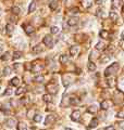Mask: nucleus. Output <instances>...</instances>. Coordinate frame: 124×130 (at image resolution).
<instances>
[{
	"instance_id": "nucleus-25",
	"label": "nucleus",
	"mask_w": 124,
	"mask_h": 130,
	"mask_svg": "<svg viewBox=\"0 0 124 130\" xmlns=\"http://www.w3.org/2000/svg\"><path fill=\"white\" fill-rule=\"evenodd\" d=\"M78 103H79L78 98H76V96H72L71 99H70V104H71V105H76V104H78Z\"/></svg>"
},
{
	"instance_id": "nucleus-15",
	"label": "nucleus",
	"mask_w": 124,
	"mask_h": 130,
	"mask_svg": "<svg viewBox=\"0 0 124 130\" xmlns=\"http://www.w3.org/2000/svg\"><path fill=\"white\" fill-rule=\"evenodd\" d=\"M44 51V48L40 46V45H37V46H35L34 48H33V52H34L35 54H38V53H42Z\"/></svg>"
},
{
	"instance_id": "nucleus-24",
	"label": "nucleus",
	"mask_w": 124,
	"mask_h": 130,
	"mask_svg": "<svg viewBox=\"0 0 124 130\" xmlns=\"http://www.w3.org/2000/svg\"><path fill=\"white\" fill-rule=\"evenodd\" d=\"M10 84H11V86H15V87L19 86V85H20V79L17 78V77H14V78L11 79Z\"/></svg>"
},
{
	"instance_id": "nucleus-13",
	"label": "nucleus",
	"mask_w": 124,
	"mask_h": 130,
	"mask_svg": "<svg viewBox=\"0 0 124 130\" xmlns=\"http://www.w3.org/2000/svg\"><path fill=\"white\" fill-rule=\"evenodd\" d=\"M6 125L8 126V127H14V126H16L17 125V122H16V120L14 118H10V119H8L7 120V122H6Z\"/></svg>"
},
{
	"instance_id": "nucleus-10",
	"label": "nucleus",
	"mask_w": 124,
	"mask_h": 130,
	"mask_svg": "<svg viewBox=\"0 0 124 130\" xmlns=\"http://www.w3.org/2000/svg\"><path fill=\"white\" fill-rule=\"evenodd\" d=\"M122 5H123L122 0H112V8L113 9H120Z\"/></svg>"
},
{
	"instance_id": "nucleus-53",
	"label": "nucleus",
	"mask_w": 124,
	"mask_h": 130,
	"mask_svg": "<svg viewBox=\"0 0 124 130\" xmlns=\"http://www.w3.org/2000/svg\"><path fill=\"white\" fill-rule=\"evenodd\" d=\"M3 52V46L2 45H0V54H1Z\"/></svg>"
},
{
	"instance_id": "nucleus-1",
	"label": "nucleus",
	"mask_w": 124,
	"mask_h": 130,
	"mask_svg": "<svg viewBox=\"0 0 124 130\" xmlns=\"http://www.w3.org/2000/svg\"><path fill=\"white\" fill-rule=\"evenodd\" d=\"M119 70V64L118 63H113L112 65H110L109 67H107V70L105 71V75L106 77H110L111 75H114Z\"/></svg>"
},
{
	"instance_id": "nucleus-51",
	"label": "nucleus",
	"mask_w": 124,
	"mask_h": 130,
	"mask_svg": "<svg viewBox=\"0 0 124 130\" xmlns=\"http://www.w3.org/2000/svg\"><path fill=\"white\" fill-rule=\"evenodd\" d=\"M106 130H115V129H114L113 126H109V127L106 128Z\"/></svg>"
},
{
	"instance_id": "nucleus-56",
	"label": "nucleus",
	"mask_w": 124,
	"mask_h": 130,
	"mask_svg": "<svg viewBox=\"0 0 124 130\" xmlns=\"http://www.w3.org/2000/svg\"><path fill=\"white\" fill-rule=\"evenodd\" d=\"M121 38H122V39H123V40H124V31L122 32V35H121Z\"/></svg>"
},
{
	"instance_id": "nucleus-33",
	"label": "nucleus",
	"mask_w": 124,
	"mask_h": 130,
	"mask_svg": "<svg viewBox=\"0 0 124 130\" xmlns=\"http://www.w3.org/2000/svg\"><path fill=\"white\" fill-rule=\"evenodd\" d=\"M68 61H69V57H68L67 55H61V56H60V63H61V64L68 63Z\"/></svg>"
},
{
	"instance_id": "nucleus-26",
	"label": "nucleus",
	"mask_w": 124,
	"mask_h": 130,
	"mask_svg": "<svg viewBox=\"0 0 124 130\" xmlns=\"http://www.w3.org/2000/svg\"><path fill=\"white\" fill-rule=\"evenodd\" d=\"M20 12H21V9L19 7H12V8H11V13L14 14V15H17Z\"/></svg>"
},
{
	"instance_id": "nucleus-17",
	"label": "nucleus",
	"mask_w": 124,
	"mask_h": 130,
	"mask_svg": "<svg viewBox=\"0 0 124 130\" xmlns=\"http://www.w3.org/2000/svg\"><path fill=\"white\" fill-rule=\"evenodd\" d=\"M97 126H98V119H97V118H94V119H92V121L89 122L88 129H93V128H96Z\"/></svg>"
},
{
	"instance_id": "nucleus-47",
	"label": "nucleus",
	"mask_w": 124,
	"mask_h": 130,
	"mask_svg": "<svg viewBox=\"0 0 124 130\" xmlns=\"http://www.w3.org/2000/svg\"><path fill=\"white\" fill-rule=\"evenodd\" d=\"M11 94H12V89L7 88V90L5 91V95H11Z\"/></svg>"
},
{
	"instance_id": "nucleus-37",
	"label": "nucleus",
	"mask_w": 124,
	"mask_h": 130,
	"mask_svg": "<svg viewBox=\"0 0 124 130\" xmlns=\"http://www.w3.org/2000/svg\"><path fill=\"white\" fill-rule=\"evenodd\" d=\"M69 13H71V14H77V13H79V9L78 8H71L70 10H69Z\"/></svg>"
},
{
	"instance_id": "nucleus-59",
	"label": "nucleus",
	"mask_w": 124,
	"mask_h": 130,
	"mask_svg": "<svg viewBox=\"0 0 124 130\" xmlns=\"http://www.w3.org/2000/svg\"><path fill=\"white\" fill-rule=\"evenodd\" d=\"M123 13H124V7H123Z\"/></svg>"
},
{
	"instance_id": "nucleus-19",
	"label": "nucleus",
	"mask_w": 124,
	"mask_h": 130,
	"mask_svg": "<svg viewBox=\"0 0 124 130\" xmlns=\"http://www.w3.org/2000/svg\"><path fill=\"white\" fill-rule=\"evenodd\" d=\"M105 49H106V43L105 42L100 41L96 45V50H98V51H102V50H105Z\"/></svg>"
},
{
	"instance_id": "nucleus-20",
	"label": "nucleus",
	"mask_w": 124,
	"mask_h": 130,
	"mask_svg": "<svg viewBox=\"0 0 124 130\" xmlns=\"http://www.w3.org/2000/svg\"><path fill=\"white\" fill-rule=\"evenodd\" d=\"M6 30H7V34H8L9 36H11V35H12V32H13V30H14L13 25L12 24H8L6 26Z\"/></svg>"
},
{
	"instance_id": "nucleus-31",
	"label": "nucleus",
	"mask_w": 124,
	"mask_h": 130,
	"mask_svg": "<svg viewBox=\"0 0 124 130\" xmlns=\"http://www.w3.org/2000/svg\"><path fill=\"white\" fill-rule=\"evenodd\" d=\"M49 8L51 9L52 11L57 10V8H58V2L57 1H51V2H50V5H49Z\"/></svg>"
},
{
	"instance_id": "nucleus-32",
	"label": "nucleus",
	"mask_w": 124,
	"mask_h": 130,
	"mask_svg": "<svg viewBox=\"0 0 124 130\" xmlns=\"http://www.w3.org/2000/svg\"><path fill=\"white\" fill-rule=\"evenodd\" d=\"M100 37H102L104 39H108L109 38V32L107 30H101L100 31Z\"/></svg>"
},
{
	"instance_id": "nucleus-27",
	"label": "nucleus",
	"mask_w": 124,
	"mask_h": 130,
	"mask_svg": "<svg viewBox=\"0 0 124 130\" xmlns=\"http://www.w3.org/2000/svg\"><path fill=\"white\" fill-rule=\"evenodd\" d=\"M35 10H36V2H35V1H33V2H31L30 7H28V12H30V13H33Z\"/></svg>"
},
{
	"instance_id": "nucleus-40",
	"label": "nucleus",
	"mask_w": 124,
	"mask_h": 130,
	"mask_svg": "<svg viewBox=\"0 0 124 130\" xmlns=\"http://www.w3.org/2000/svg\"><path fill=\"white\" fill-rule=\"evenodd\" d=\"M1 60H2V61H8V60H10V53H9V52H6V53L1 56Z\"/></svg>"
},
{
	"instance_id": "nucleus-3",
	"label": "nucleus",
	"mask_w": 124,
	"mask_h": 130,
	"mask_svg": "<svg viewBox=\"0 0 124 130\" xmlns=\"http://www.w3.org/2000/svg\"><path fill=\"white\" fill-rule=\"evenodd\" d=\"M43 41H44V45L47 46L48 48H52L53 47V38L50 35H46L45 37H44Z\"/></svg>"
},
{
	"instance_id": "nucleus-45",
	"label": "nucleus",
	"mask_w": 124,
	"mask_h": 130,
	"mask_svg": "<svg viewBox=\"0 0 124 130\" xmlns=\"http://www.w3.org/2000/svg\"><path fill=\"white\" fill-rule=\"evenodd\" d=\"M13 67H14V70H15L17 73H19V72H21V64L15 63V64H13Z\"/></svg>"
},
{
	"instance_id": "nucleus-5",
	"label": "nucleus",
	"mask_w": 124,
	"mask_h": 130,
	"mask_svg": "<svg viewBox=\"0 0 124 130\" xmlns=\"http://www.w3.org/2000/svg\"><path fill=\"white\" fill-rule=\"evenodd\" d=\"M23 28L27 35H32V34H34V31H35V28L30 24H23Z\"/></svg>"
},
{
	"instance_id": "nucleus-6",
	"label": "nucleus",
	"mask_w": 124,
	"mask_h": 130,
	"mask_svg": "<svg viewBox=\"0 0 124 130\" xmlns=\"http://www.w3.org/2000/svg\"><path fill=\"white\" fill-rule=\"evenodd\" d=\"M62 79H63V84H64V86H65V87H68V86L70 85L71 82L73 81V77H72V76H71L70 74L64 75V76H63V78H62Z\"/></svg>"
},
{
	"instance_id": "nucleus-18",
	"label": "nucleus",
	"mask_w": 124,
	"mask_h": 130,
	"mask_svg": "<svg viewBox=\"0 0 124 130\" xmlns=\"http://www.w3.org/2000/svg\"><path fill=\"white\" fill-rule=\"evenodd\" d=\"M16 127H17V130H27V125L25 124V122H23V121L17 122Z\"/></svg>"
},
{
	"instance_id": "nucleus-16",
	"label": "nucleus",
	"mask_w": 124,
	"mask_h": 130,
	"mask_svg": "<svg viewBox=\"0 0 124 130\" xmlns=\"http://www.w3.org/2000/svg\"><path fill=\"white\" fill-rule=\"evenodd\" d=\"M77 23H78L77 17H71V19H69V21H68V24L70 25V26H75Z\"/></svg>"
},
{
	"instance_id": "nucleus-46",
	"label": "nucleus",
	"mask_w": 124,
	"mask_h": 130,
	"mask_svg": "<svg viewBox=\"0 0 124 130\" xmlns=\"http://www.w3.org/2000/svg\"><path fill=\"white\" fill-rule=\"evenodd\" d=\"M119 89L121 90V91H124V79H122V80L119 82Z\"/></svg>"
},
{
	"instance_id": "nucleus-50",
	"label": "nucleus",
	"mask_w": 124,
	"mask_h": 130,
	"mask_svg": "<svg viewBox=\"0 0 124 130\" xmlns=\"http://www.w3.org/2000/svg\"><path fill=\"white\" fill-rule=\"evenodd\" d=\"M108 51H109V52H113V51H114V46H113V45H110V46H109V47H108Z\"/></svg>"
},
{
	"instance_id": "nucleus-36",
	"label": "nucleus",
	"mask_w": 124,
	"mask_h": 130,
	"mask_svg": "<svg viewBox=\"0 0 124 130\" xmlns=\"http://www.w3.org/2000/svg\"><path fill=\"white\" fill-rule=\"evenodd\" d=\"M51 34H59V31H60V28L58 27V26H52L51 27Z\"/></svg>"
},
{
	"instance_id": "nucleus-35",
	"label": "nucleus",
	"mask_w": 124,
	"mask_h": 130,
	"mask_svg": "<svg viewBox=\"0 0 124 130\" xmlns=\"http://www.w3.org/2000/svg\"><path fill=\"white\" fill-rule=\"evenodd\" d=\"M9 21L12 22V23H16L17 22V16L14 15V14H11V15L9 16Z\"/></svg>"
},
{
	"instance_id": "nucleus-48",
	"label": "nucleus",
	"mask_w": 124,
	"mask_h": 130,
	"mask_svg": "<svg viewBox=\"0 0 124 130\" xmlns=\"http://www.w3.org/2000/svg\"><path fill=\"white\" fill-rule=\"evenodd\" d=\"M116 117H118V118H122V119H124V111L119 112V113L116 114Z\"/></svg>"
},
{
	"instance_id": "nucleus-11",
	"label": "nucleus",
	"mask_w": 124,
	"mask_h": 130,
	"mask_svg": "<svg viewBox=\"0 0 124 130\" xmlns=\"http://www.w3.org/2000/svg\"><path fill=\"white\" fill-rule=\"evenodd\" d=\"M111 105V102L109 100H105V101H102V102H101V104H100V106H101V108H102V110H108L109 108V106Z\"/></svg>"
},
{
	"instance_id": "nucleus-21",
	"label": "nucleus",
	"mask_w": 124,
	"mask_h": 130,
	"mask_svg": "<svg viewBox=\"0 0 124 130\" xmlns=\"http://www.w3.org/2000/svg\"><path fill=\"white\" fill-rule=\"evenodd\" d=\"M44 80H45V78H44L43 75H37L34 77V81L37 82V84H42V82H44Z\"/></svg>"
},
{
	"instance_id": "nucleus-41",
	"label": "nucleus",
	"mask_w": 124,
	"mask_h": 130,
	"mask_svg": "<svg viewBox=\"0 0 124 130\" xmlns=\"http://www.w3.org/2000/svg\"><path fill=\"white\" fill-rule=\"evenodd\" d=\"M33 119H34V121H35V122H40V121H42V119H43V117H42V115H35Z\"/></svg>"
},
{
	"instance_id": "nucleus-49",
	"label": "nucleus",
	"mask_w": 124,
	"mask_h": 130,
	"mask_svg": "<svg viewBox=\"0 0 124 130\" xmlns=\"http://www.w3.org/2000/svg\"><path fill=\"white\" fill-rule=\"evenodd\" d=\"M27 116H28V118H34V111H28V113H27Z\"/></svg>"
},
{
	"instance_id": "nucleus-38",
	"label": "nucleus",
	"mask_w": 124,
	"mask_h": 130,
	"mask_svg": "<svg viewBox=\"0 0 124 130\" xmlns=\"http://www.w3.org/2000/svg\"><path fill=\"white\" fill-rule=\"evenodd\" d=\"M108 86H110V87H112V86H114V81H115V79H114V77H111V78H109L108 77Z\"/></svg>"
},
{
	"instance_id": "nucleus-14",
	"label": "nucleus",
	"mask_w": 124,
	"mask_h": 130,
	"mask_svg": "<svg viewBox=\"0 0 124 130\" xmlns=\"http://www.w3.org/2000/svg\"><path fill=\"white\" fill-rule=\"evenodd\" d=\"M26 92V87L25 86H22V87H19V88L16 89V91H15V94L16 95H21V94H23V93Z\"/></svg>"
},
{
	"instance_id": "nucleus-8",
	"label": "nucleus",
	"mask_w": 124,
	"mask_h": 130,
	"mask_svg": "<svg viewBox=\"0 0 124 130\" xmlns=\"http://www.w3.org/2000/svg\"><path fill=\"white\" fill-rule=\"evenodd\" d=\"M54 121H56V116H54V115H48V116L46 117L45 124H46V126H48V125H52Z\"/></svg>"
},
{
	"instance_id": "nucleus-58",
	"label": "nucleus",
	"mask_w": 124,
	"mask_h": 130,
	"mask_svg": "<svg viewBox=\"0 0 124 130\" xmlns=\"http://www.w3.org/2000/svg\"><path fill=\"white\" fill-rule=\"evenodd\" d=\"M122 129L124 130V122H123V124H122Z\"/></svg>"
},
{
	"instance_id": "nucleus-28",
	"label": "nucleus",
	"mask_w": 124,
	"mask_h": 130,
	"mask_svg": "<svg viewBox=\"0 0 124 130\" xmlns=\"http://www.w3.org/2000/svg\"><path fill=\"white\" fill-rule=\"evenodd\" d=\"M87 111H88V113H90V114H95V113H97V106L96 105H90L88 108H87Z\"/></svg>"
},
{
	"instance_id": "nucleus-57",
	"label": "nucleus",
	"mask_w": 124,
	"mask_h": 130,
	"mask_svg": "<svg viewBox=\"0 0 124 130\" xmlns=\"http://www.w3.org/2000/svg\"><path fill=\"white\" fill-rule=\"evenodd\" d=\"M1 13H2V10H1V8H0V16H1Z\"/></svg>"
},
{
	"instance_id": "nucleus-12",
	"label": "nucleus",
	"mask_w": 124,
	"mask_h": 130,
	"mask_svg": "<svg viewBox=\"0 0 124 130\" xmlns=\"http://www.w3.org/2000/svg\"><path fill=\"white\" fill-rule=\"evenodd\" d=\"M43 65L42 64H35L32 66V72H34V73H38V72H40L43 70Z\"/></svg>"
},
{
	"instance_id": "nucleus-23",
	"label": "nucleus",
	"mask_w": 124,
	"mask_h": 130,
	"mask_svg": "<svg viewBox=\"0 0 124 130\" xmlns=\"http://www.w3.org/2000/svg\"><path fill=\"white\" fill-rule=\"evenodd\" d=\"M99 61H100V62L102 63V64H105V63H108L109 61H110V56L107 55V54H105V55H102V56L100 57Z\"/></svg>"
},
{
	"instance_id": "nucleus-4",
	"label": "nucleus",
	"mask_w": 124,
	"mask_h": 130,
	"mask_svg": "<svg viewBox=\"0 0 124 130\" xmlns=\"http://www.w3.org/2000/svg\"><path fill=\"white\" fill-rule=\"evenodd\" d=\"M124 99V94H123V92L121 91H115L113 93V100H114V103H121L122 101Z\"/></svg>"
},
{
	"instance_id": "nucleus-39",
	"label": "nucleus",
	"mask_w": 124,
	"mask_h": 130,
	"mask_svg": "<svg viewBox=\"0 0 124 130\" xmlns=\"http://www.w3.org/2000/svg\"><path fill=\"white\" fill-rule=\"evenodd\" d=\"M22 56V53L20 51H15L13 53V59L14 60H17V59H20V57Z\"/></svg>"
},
{
	"instance_id": "nucleus-22",
	"label": "nucleus",
	"mask_w": 124,
	"mask_h": 130,
	"mask_svg": "<svg viewBox=\"0 0 124 130\" xmlns=\"http://www.w3.org/2000/svg\"><path fill=\"white\" fill-rule=\"evenodd\" d=\"M109 16H110V19L111 21H113V22H116L119 19V15H118V13H115L114 11H111L110 14H109Z\"/></svg>"
},
{
	"instance_id": "nucleus-30",
	"label": "nucleus",
	"mask_w": 124,
	"mask_h": 130,
	"mask_svg": "<svg viewBox=\"0 0 124 130\" xmlns=\"http://www.w3.org/2000/svg\"><path fill=\"white\" fill-rule=\"evenodd\" d=\"M43 100L45 101V102H47V103H50L52 101V98H51V95H50V94H45L43 96Z\"/></svg>"
},
{
	"instance_id": "nucleus-42",
	"label": "nucleus",
	"mask_w": 124,
	"mask_h": 130,
	"mask_svg": "<svg viewBox=\"0 0 124 130\" xmlns=\"http://www.w3.org/2000/svg\"><path fill=\"white\" fill-rule=\"evenodd\" d=\"M88 70L92 71V72L96 70V65H95V63H93V62H89L88 63Z\"/></svg>"
},
{
	"instance_id": "nucleus-29",
	"label": "nucleus",
	"mask_w": 124,
	"mask_h": 130,
	"mask_svg": "<svg viewBox=\"0 0 124 130\" xmlns=\"http://www.w3.org/2000/svg\"><path fill=\"white\" fill-rule=\"evenodd\" d=\"M93 5V0H83V6L85 7V8H89L90 6Z\"/></svg>"
},
{
	"instance_id": "nucleus-54",
	"label": "nucleus",
	"mask_w": 124,
	"mask_h": 130,
	"mask_svg": "<svg viewBox=\"0 0 124 130\" xmlns=\"http://www.w3.org/2000/svg\"><path fill=\"white\" fill-rule=\"evenodd\" d=\"M2 30H3V26L1 25V23H0V32H1Z\"/></svg>"
},
{
	"instance_id": "nucleus-55",
	"label": "nucleus",
	"mask_w": 124,
	"mask_h": 130,
	"mask_svg": "<svg viewBox=\"0 0 124 130\" xmlns=\"http://www.w3.org/2000/svg\"><path fill=\"white\" fill-rule=\"evenodd\" d=\"M101 1H104V0H96V2L98 3V5H100V3H101Z\"/></svg>"
},
{
	"instance_id": "nucleus-34",
	"label": "nucleus",
	"mask_w": 124,
	"mask_h": 130,
	"mask_svg": "<svg viewBox=\"0 0 124 130\" xmlns=\"http://www.w3.org/2000/svg\"><path fill=\"white\" fill-rule=\"evenodd\" d=\"M10 73H11V68H10L9 66H6L5 68H3V71H2V74L5 75V76H8Z\"/></svg>"
},
{
	"instance_id": "nucleus-7",
	"label": "nucleus",
	"mask_w": 124,
	"mask_h": 130,
	"mask_svg": "<svg viewBox=\"0 0 124 130\" xmlns=\"http://www.w3.org/2000/svg\"><path fill=\"white\" fill-rule=\"evenodd\" d=\"M79 118H81V112H79L78 110L77 111H74L71 114V119H72L73 121H78Z\"/></svg>"
},
{
	"instance_id": "nucleus-44",
	"label": "nucleus",
	"mask_w": 124,
	"mask_h": 130,
	"mask_svg": "<svg viewBox=\"0 0 124 130\" xmlns=\"http://www.w3.org/2000/svg\"><path fill=\"white\" fill-rule=\"evenodd\" d=\"M28 102H30V100H28V98H26V96H25V98H22V99H21V103L23 104V105L27 104Z\"/></svg>"
},
{
	"instance_id": "nucleus-52",
	"label": "nucleus",
	"mask_w": 124,
	"mask_h": 130,
	"mask_svg": "<svg viewBox=\"0 0 124 130\" xmlns=\"http://www.w3.org/2000/svg\"><path fill=\"white\" fill-rule=\"evenodd\" d=\"M53 110H54V107H53L52 105H51V106H50V105H49L48 107H47V111H53Z\"/></svg>"
},
{
	"instance_id": "nucleus-2",
	"label": "nucleus",
	"mask_w": 124,
	"mask_h": 130,
	"mask_svg": "<svg viewBox=\"0 0 124 130\" xmlns=\"http://www.w3.org/2000/svg\"><path fill=\"white\" fill-rule=\"evenodd\" d=\"M58 89H59L58 86L56 84H51V82L46 86V90L50 93V94H56V93L58 92Z\"/></svg>"
},
{
	"instance_id": "nucleus-60",
	"label": "nucleus",
	"mask_w": 124,
	"mask_h": 130,
	"mask_svg": "<svg viewBox=\"0 0 124 130\" xmlns=\"http://www.w3.org/2000/svg\"><path fill=\"white\" fill-rule=\"evenodd\" d=\"M0 90H1V87H0Z\"/></svg>"
},
{
	"instance_id": "nucleus-43",
	"label": "nucleus",
	"mask_w": 124,
	"mask_h": 130,
	"mask_svg": "<svg viewBox=\"0 0 124 130\" xmlns=\"http://www.w3.org/2000/svg\"><path fill=\"white\" fill-rule=\"evenodd\" d=\"M97 15L99 16V17H101V16H105V11L102 10V9H98L97 10Z\"/></svg>"
},
{
	"instance_id": "nucleus-9",
	"label": "nucleus",
	"mask_w": 124,
	"mask_h": 130,
	"mask_svg": "<svg viewBox=\"0 0 124 130\" xmlns=\"http://www.w3.org/2000/svg\"><path fill=\"white\" fill-rule=\"evenodd\" d=\"M79 53V47L78 46H73L70 48V54L72 56H76Z\"/></svg>"
}]
</instances>
